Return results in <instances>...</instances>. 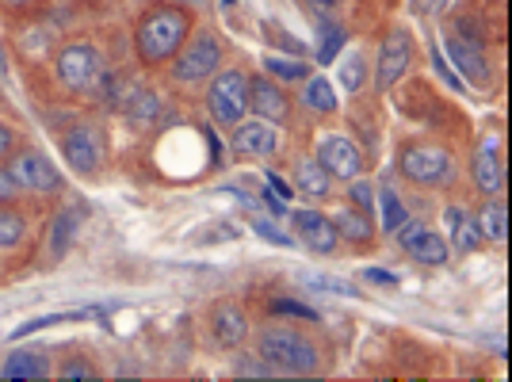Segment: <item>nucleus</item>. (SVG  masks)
I'll return each instance as SVG.
<instances>
[{
	"instance_id": "obj_1",
	"label": "nucleus",
	"mask_w": 512,
	"mask_h": 382,
	"mask_svg": "<svg viewBox=\"0 0 512 382\" xmlns=\"http://www.w3.org/2000/svg\"><path fill=\"white\" fill-rule=\"evenodd\" d=\"M192 12L180 4H150L134 23V58L146 69H161L176 58V50L192 35Z\"/></svg>"
},
{
	"instance_id": "obj_2",
	"label": "nucleus",
	"mask_w": 512,
	"mask_h": 382,
	"mask_svg": "<svg viewBox=\"0 0 512 382\" xmlns=\"http://www.w3.org/2000/svg\"><path fill=\"white\" fill-rule=\"evenodd\" d=\"M256 360L272 375H318L325 367V352L295 325H264L256 333Z\"/></svg>"
},
{
	"instance_id": "obj_3",
	"label": "nucleus",
	"mask_w": 512,
	"mask_h": 382,
	"mask_svg": "<svg viewBox=\"0 0 512 382\" xmlns=\"http://www.w3.org/2000/svg\"><path fill=\"white\" fill-rule=\"evenodd\" d=\"M222 58H226V46H222V39L214 35L211 27H192V35L184 39V46L176 50V58L169 62L172 85H207L214 73L222 69Z\"/></svg>"
},
{
	"instance_id": "obj_4",
	"label": "nucleus",
	"mask_w": 512,
	"mask_h": 382,
	"mask_svg": "<svg viewBox=\"0 0 512 382\" xmlns=\"http://www.w3.org/2000/svg\"><path fill=\"white\" fill-rule=\"evenodd\" d=\"M104 54L88 39H73L54 54V81L69 96H92L104 81Z\"/></svg>"
},
{
	"instance_id": "obj_5",
	"label": "nucleus",
	"mask_w": 512,
	"mask_h": 382,
	"mask_svg": "<svg viewBox=\"0 0 512 382\" xmlns=\"http://www.w3.org/2000/svg\"><path fill=\"white\" fill-rule=\"evenodd\" d=\"M398 176L413 188H451L455 184V153L436 142H406L398 153Z\"/></svg>"
},
{
	"instance_id": "obj_6",
	"label": "nucleus",
	"mask_w": 512,
	"mask_h": 382,
	"mask_svg": "<svg viewBox=\"0 0 512 382\" xmlns=\"http://www.w3.org/2000/svg\"><path fill=\"white\" fill-rule=\"evenodd\" d=\"M62 146L65 165L77 172V176H100L107 165V134L100 123L92 119H77L69 130H62L58 138Z\"/></svg>"
},
{
	"instance_id": "obj_7",
	"label": "nucleus",
	"mask_w": 512,
	"mask_h": 382,
	"mask_svg": "<svg viewBox=\"0 0 512 382\" xmlns=\"http://www.w3.org/2000/svg\"><path fill=\"white\" fill-rule=\"evenodd\" d=\"M207 111L218 127H237L249 115V73L245 69H218L207 81Z\"/></svg>"
},
{
	"instance_id": "obj_8",
	"label": "nucleus",
	"mask_w": 512,
	"mask_h": 382,
	"mask_svg": "<svg viewBox=\"0 0 512 382\" xmlns=\"http://www.w3.org/2000/svg\"><path fill=\"white\" fill-rule=\"evenodd\" d=\"M4 165H8V172H12V180H16V188L23 195H58L62 191V176L50 165V157L43 149L20 146Z\"/></svg>"
},
{
	"instance_id": "obj_9",
	"label": "nucleus",
	"mask_w": 512,
	"mask_h": 382,
	"mask_svg": "<svg viewBox=\"0 0 512 382\" xmlns=\"http://www.w3.org/2000/svg\"><path fill=\"white\" fill-rule=\"evenodd\" d=\"M314 157H318V165L333 180H341V184H352V180H360L363 176V149L356 138H348L341 130H333V134H321L318 146H314Z\"/></svg>"
},
{
	"instance_id": "obj_10",
	"label": "nucleus",
	"mask_w": 512,
	"mask_h": 382,
	"mask_svg": "<svg viewBox=\"0 0 512 382\" xmlns=\"http://www.w3.org/2000/svg\"><path fill=\"white\" fill-rule=\"evenodd\" d=\"M409 62H413V35L406 27H394L379 43V58H375V88L379 92H390L406 77Z\"/></svg>"
},
{
	"instance_id": "obj_11",
	"label": "nucleus",
	"mask_w": 512,
	"mask_h": 382,
	"mask_svg": "<svg viewBox=\"0 0 512 382\" xmlns=\"http://www.w3.org/2000/svg\"><path fill=\"white\" fill-rule=\"evenodd\" d=\"M394 237H398L402 253H406L409 260H417V264H425V268H444L451 260V249H448V241H444V234H436L432 226L417 222V218H409Z\"/></svg>"
},
{
	"instance_id": "obj_12",
	"label": "nucleus",
	"mask_w": 512,
	"mask_h": 382,
	"mask_svg": "<svg viewBox=\"0 0 512 382\" xmlns=\"http://www.w3.org/2000/svg\"><path fill=\"white\" fill-rule=\"evenodd\" d=\"M207 325H211L214 344H218V348H226V352H234V348H241L245 340L253 337L249 314H245V306H237L234 298L214 302L211 314H207Z\"/></svg>"
},
{
	"instance_id": "obj_13",
	"label": "nucleus",
	"mask_w": 512,
	"mask_h": 382,
	"mask_svg": "<svg viewBox=\"0 0 512 382\" xmlns=\"http://www.w3.org/2000/svg\"><path fill=\"white\" fill-rule=\"evenodd\" d=\"M249 115H260L264 123L283 127L291 123V96L272 77H249Z\"/></svg>"
},
{
	"instance_id": "obj_14",
	"label": "nucleus",
	"mask_w": 512,
	"mask_h": 382,
	"mask_svg": "<svg viewBox=\"0 0 512 382\" xmlns=\"http://www.w3.org/2000/svg\"><path fill=\"white\" fill-rule=\"evenodd\" d=\"M234 134H230V146H234V153H241V157H256V161H272L279 153V130L272 127V123H264V119H253V123H237V127H230Z\"/></svg>"
},
{
	"instance_id": "obj_15",
	"label": "nucleus",
	"mask_w": 512,
	"mask_h": 382,
	"mask_svg": "<svg viewBox=\"0 0 512 382\" xmlns=\"http://www.w3.org/2000/svg\"><path fill=\"white\" fill-rule=\"evenodd\" d=\"M470 184L482 191V195H501L505 188V169H501V146H497V134H486L478 149H474V161H470Z\"/></svg>"
},
{
	"instance_id": "obj_16",
	"label": "nucleus",
	"mask_w": 512,
	"mask_h": 382,
	"mask_svg": "<svg viewBox=\"0 0 512 382\" xmlns=\"http://www.w3.org/2000/svg\"><path fill=\"white\" fill-rule=\"evenodd\" d=\"M291 222H295V234H299L295 241H302L310 253H321V256L337 253L341 237H337L333 218H325L321 211H295L291 214Z\"/></svg>"
},
{
	"instance_id": "obj_17",
	"label": "nucleus",
	"mask_w": 512,
	"mask_h": 382,
	"mask_svg": "<svg viewBox=\"0 0 512 382\" xmlns=\"http://www.w3.org/2000/svg\"><path fill=\"white\" fill-rule=\"evenodd\" d=\"M444 226H448V249L455 256H470L478 253V245H482V230H478V214H470L463 203H451L448 211H444Z\"/></svg>"
},
{
	"instance_id": "obj_18",
	"label": "nucleus",
	"mask_w": 512,
	"mask_h": 382,
	"mask_svg": "<svg viewBox=\"0 0 512 382\" xmlns=\"http://www.w3.org/2000/svg\"><path fill=\"white\" fill-rule=\"evenodd\" d=\"M81 222H85V207L81 203H69V207H62V211L50 218V226H46V260L50 264L62 260L73 249V237L81 230Z\"/></svg>"
},
{
	"instance_id": "obj_19",
	"label": "nucleus",
	"mask_w": 512,
	"mask_h": 382,
	"mask_svg": "<svg viewBox=\"0 0 512 382\" xmlns=\"http://www.w3.org/2000/svg\"><path fill=\"white\" fill-rule=\"evenodd\" d=\"M291 188L310 195V199H329L333 195V176L321 169L318 157H299L291 169Z\"/></svg>"
},
{
	"instance_id": "obj_20",
	"label": "nucleus",
	"mask_w": 512,
	"mask_h": 382,
	"mask_svg": "<svg viewBox=\"0 0 512 382\" xmlns=\"http://www.w3.org/2000/svg\"><path fill=\"white\" fill-rule=\"evenodd\" d=\"M31 241V222L16 203H0V256L20 253L23 245Z\"/></svg>"
},
{
	"instance_id": "obj_21",
	"label": "nucleus",
	"mask_w": 512,
	"mask_h": 382,
	"mask_svg": "<svg viewBox=\"0 0 512 382\" xmlns=\"http://www.w3.org/2000/svg\"><path fill=\"white\" fill-rule=\"evenodd\" d=\"M123 115H127L134 127L150 130V127L161 123L165 107H161V100H157V92H153V88H134V92H130V100L123 104Z\"/></svg>"
},
{
	"instance_id": "obj_22",
	"label": "nucleus",
	"mask_w": 512,
	"mask_h": 382,
	"mask_svg": "<svg viewBox=\"0 0 512 382\" xmlns=\"http://www.w3.org/2000/svg\"><path fill=\"white\" fill-rule=\"evenodd\" d=\"M333 226H337V237L341 241H348V245H371V237H375V222H371V214L367 211H341L337 218H333Z\"/></svg>"
},
{
	"instance_id": "obj_23",
	"label": "nucleus",
	"mask_w": 512,
	"mask_h": 382,
	"mask_svg": "<svg viewBox=\"0 0 512 382\" xmlns=\"http://www.w3.org/2000/svg\"><path fill=\"white\" fill-rule=\"evenodd\" d=\"M478 230H482V241L505 245V241H509V207H505L501 199H490V203L478 211Z\"/></svg>"
},
{
	"instance_id": "obj_24",
	"label": "nucleus",
	"mask_w": 512,
	"mask_h": 382,
	"mask_svg": "<svg viewBox=\"0 0 512 382\" xmlns=\"http://www.w3.org/2000/svg\"><path fill=\"white\" fill-rule=\"evenodd\" d=\"M448 54L455 65H463V73H467L470 81H478V85H490V65L486 58L474 50L470 43H459V39H448Z\"/></svg>"
},
{
	"instance_id": "obj_25",
	"label": "nucleus",
	"mask_w": 512,
	"mask_h": 382,
	"mask_svg": "<svg viewBox=\"0 0 512 382\" xmlns=\"http://www.w3.org/2000/svg\"><path fill=\"white\" fill-rule=\"evenodd\" d=\"M4 379H46L50 375V363L39 352H12L4 367H0Z\"/></svg>"
},
{
	"instance_id": "obj_26",
	"label": "nucleus",
	"mask_w": 512,
	"mask_h": 382,
	"mask_svg": "<svg viewBox=\"0 0 512 382\" xmlns=\"http://www.w3.org/2000/svg\"><path fill=\"white\" fill-rule=\"evenodd\" d=\"M302 104L310 107V111H318V115H333V111H337V88H333V81H325V77H306V85H302Z\"/></svg>"
},
{
	"instance_id": "obj_27",
	"label": "nucleus",
	"mask_w": 512,
	"mask_h": 382,
	"mask_svg": "<svg viewBox=\"0 0 512 382\" xmlns=\"http://www.w3.org/2000/svg\"><path fill=\"white\" fill-rule=\"evenodd\" d=\"M379 214H383V230H386V234H398V230H402V226L409 222L406 203H402V195L390 188V184H383V188H379Z\"/></svg>"
},
{
	"instance_id": "obj_28",
	"label": "nucleus",
	"mask_w": 512,
	"mask_h": 382,
	"mask_svg": "<svg viewBox=\"0 0 512 382\" xmlns=\"http://www.w3.org/2000/svg\"><path fill=\"white\" fill-rule=\"evenodd\" d=\"M341 50H344V27H341V23H321V31H318V54H314V58H318V62L325 65V62H333V58H337Z\"/></svg>"
},
{
	"instance_id": "obj_29",
	"label": "nucleus",
	"mask_w": 512,
	"mask_h": 382,
	"mask_svg": "<svg viewBox=\"0 0 512 382\" xmlns=\"http://www.w3.org/2000/svg\"><path fill=\"white\" fill-rule=\"evenodd\" d=\"M363 81H367V62H363V54L356 50V54H348L341 62V85L348 92H360Z\"/></svg>"
},
{
	"instance_id": "obj_30",
	"label": "nucleus",
	"mask_w": 512,
	"mask_h": 382,
	"mask_svg": "<svg viewBox=\"0 0 512 382\" xmlns=\"http://www.w3.org/2000/svg\"><path fill=\"white\" fill-rule=\"evenodd\" d=\"M264 69H268L272 77H279V81H306V77H310V69H306L302 62H283V58H276V54L264 58Z\"/></svg>"
},
{
	"instance_id": "obj_31",
	"label": "nucleus",
	"mask_w": 512,
	"mask_h": 382,
	"mask_svg": "<svg viewBox=\"0 0 512 382\" xmlns=\"http://www.w3.org/2000/svg\"><path fill=\"white\" fill-rule=\"evenodd\" d=\"M306 287H314V291H325V295L360 298V291H356L352 283H344V279H333V276H306Z\"/></svg>"
},
{
	"instance_id": "obj_32",
	"label": "nucleus",
	"mask_w": 512,
	"mask_h": 382,
	"mask_svg": "<svg viewBox=\"0 0 512 382\" xmlns=\"http://www.w3.org/2000/svg\"><path fill=\"white\" fill-rule=\"evenodd\" d=\"M253 230H256L260 237H264V241H272V245H279V249H295V237H287L283 230H276L272 222H264V218H253Z\"/></svg>"
},
{
	"instance_id": "obj_33",
	"label": "nucleus",
	"mask_w": 512,
	"mask_h": 382,
	"mask_svg": "<svg viewBox=\"0 0 512 382\" xmlns=\"http://www.w3.org/2000/svg\"><path fill=\"white\" fill-rule=\"evenodd\" d=\"M58 379H100V371H96L92 363L81 360V356H73V363H62V367H58Z\"/></svg>"
},
{
	"instance_id": "obj_34",
	"label": "nucleus",
	"mask_w": 512,
	"mask_h": 382,
	"mask_svg": "<svg viewBox=\"0 0 512 382\" xmlns=\"http://www.w3.org/2000/svg\"><path fill=\"white\" fill-rule=\"evenodd\" d=\"M16 149H20V134H16V127H8V123L0 119V165H4Z\"/></svg>"
},
{
	"instance_id": "obj_35",
	"label": "nucleus",
	"mask_w": 512,
	"mask_h": 382,
	"mask_svg": "<svg viewBox=\"0 0 512 382\" xmlns=\"http://www.w3.org/2000/svg\"><path fill=\"white\" fill-rule=\"evenodd\" d=\"M23 191L16 188V180H12V172L8 165H0V203H20Z\"/></svg>"
},
{
	"instance_id": "obj_36",
	"label": "nucleus",
	"mask_w": 512,
	"mask_h": 382,
	"mask_svg": "<svg viewBox=\"0 0 512 382\" xmlns=\"http://www.w3.org/2000/svg\"><path fill=\"white\" fill-rule=\"evenodd\" d=\"M58 321H69V314H54V318H35V321H27V325H20V329L12 333V340L31 337V333H39V329H46V325H58Z\"/></svg>"
},
{
	"instance_id": "obj_37",
	"label": "nucleus",
	"mask_w": 512,
	"mask_h": 382,
	"mask_svg": "<svg viewBox=\"0 0 512 382\" xmlns=\"http://www.w3.org/2000/svg\"><path fill=\"white\" fill-rule=\"evenodd\" d=\"M352 199L360 203V211H367V214H375V195H371V188H367V180H352Z\"/></svg>"
},
{
	"instance_id": "obj_38",
	"label": "nucleus",
	"mask_w": 512,
	"mask_h": 382,
	"mask_svg": "<svg viewBox=\"0 0 512 382\" xmlns=\"http://www.w3.org/2000/svg\"><path fill=\"white\" fill-rule=\"evenodd\" d=\"M234 371H237V375H272V371H268L264 363L256 360V356H241V360H237Z\"/></svg>"
},
{
	"instance_id": "obj_39",
	"label": "nucleus",
	"mask_w": 512,
	"mask_h": 382,
	"mask_svg": "<svg viewBox=\"0 0 512 382\" xmlns=\"http://www.w3.org/2000/svg\"><path fill=\"white\" fill-rule=\"evenodd\" d=\"M264 207L276 214V218H283V214H287V207H283V199H279L276 191H264Z\"/></svg>"
},
{
	"instance_id": "obj_40",
	"label": "nucleus",
	"mask_w": 512,
	"mask_h": 382,
	"mask_svg": "<svg viewBox=\"0 0 512 382\" xmlns=\"http://www.w3.org/2000/svg\"><path fill=\"white\" fill-rule=\"evenodd\" d=\"M35 4H39V0H0L4 12H31Z\"/></svg>"
},
{
	"instance_id": "obj_41",
	"label": "nucleus",
	"mask_w": 512,
	"mask_h": 382,
	"mask_svg": "<svg viewBox=\"0 0 512 382\" xmlns=\"http://www.w3.org/2000/svg\"><path fill=\"white\" fill-rule=\"evenodd\" d=\"M268 184H272L283 199H291V195H295V188H291V184H283V180H279V172H268Z\"/></svg>"
},
{
	"instance_id": "obj_42",
	"label": "nucleus",
	"mask_w": 512,
	"mask_h": 382,
	"mask_svg": "<svg viewBox=\"0 0 512 382\" xmlns=\"http://www.w3.org/2000/svg\"><path fill=\"white\" fill-rule=\"evenodd\" d=\"M367 276L375 279V283H394V276H383V272H367Z\"/></svg>"
},
{
	"instance_id": "obj_43",
	"label": "nucleus",
	"mask_w": 512,
	"mask_h": 382,
	"mask_svg": "<svg viewBox=\"0 0 512 382\" xmlns=\"http://www.w3.org/2000/svg\"><path fill=\"white\" fill-rule=\"evenodd\" d=\"M172 4H180V8H195V4H207V0H172Z\"/></svg>"
},
{
	"instance_id": "obj_44",
	"label": "nucleus",
	"mask_w": 512,
	"mask_h": 382,
	"mask_svg": "<svg viewBox=\"0 0 512 382\" xmlns=\"http://www.w3.org/2000/svg\"><path fill=\"white\" fill-rule=\"evenodd\" d=\"M4 107H8V100H4V88H0V111H4Z\"/></svg>"
},
{
	"instance_id": "obj_45",
	"label": "nucleus",
	"mask_w": 512,
	"mask_h": 382,
	"mask_svg": "<svg viewBox=\"0 0 512 382\" xmlns=\"http://www.w3.org/2000/svg\"><path fill=\"white\" fill-rule=\"evenodd\" d=\"M0 69H4V46H0Z\"/></svg>"
},
{
	"instance_id": "obj_46",
	"label": "nucleus",
	"mask_w": 512,
	"mask_h": 382,
	"mask_svg": "<svg viewBox=\"0 0 512 382\" xmlns=\"http://www.w3.org/2000/svg\"><path fill=\"white\" fill-rule=\"evenodd\" d=\"M222 4H237V0H222Z\"/></svg>"
},
{
	"instance_id": "obj_47",
	"label": "nucleus",
	"mask_w": 512,
	"mask_h": 382,
	"mask_svg": "<svg viewBox=\"0 0 512 382\" xmlns=\"http://www.w3.org/2000/svg\"><path fill=\"white\" fill-rule=\"evenodd\" d=\"M0 279H4V264H0Z\"/></svg>"
}]
</instances>
